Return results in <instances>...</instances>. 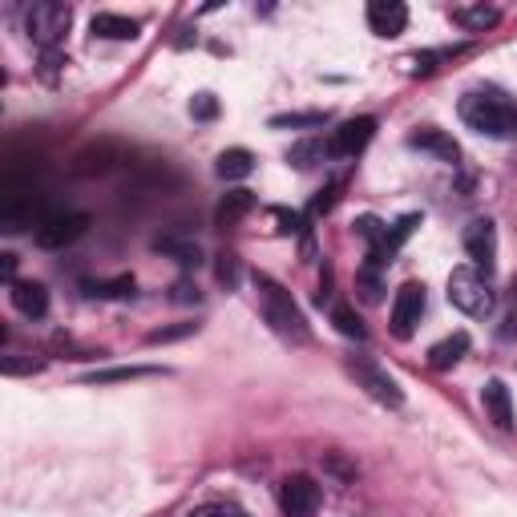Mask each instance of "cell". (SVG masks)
Returning a JSON list of instances; mask_svg holds the SVG:
<instances>
[{
  "label": "cell",
  "mask_w": 517,
  "mask_h": 517,
  "mask_svg": "<svg viewBox=\"0 0 517 517\" xmlns=\"http://www.w3.org/2000/svg\"><path fill=\"white\" fill-rule=\"evenodd\" d=\"M461 122L485 138H497V142H509L517 138V101L493 85L485 89H469L461 97V106H457Z\"/></svg>",
  "instance_id": "cell-1"
},
{
  "label": "cell",
  "mask_w": 517,
  "mask_h": 517,
  "mask_svg": "<svg viewBox=\"0 0 517 517\" xmlns=\"http://www.w3.org/2000/svg\"><path fill=\"white\" fill-rule=\"evenodd\" d=\"M255 291H259V307H263V320L283 336V340H291V344H307V320H303V312H299V303L291 299V291L283 287V283H275L271 275H263V271H255Z\"/></svg>",
  "instance_id": "cell-2"
},
{
  "label": "cell",
  "mask_w": 517,
  "mask_h": 517,
  "mask_svg": "<svg viewBox=\"0 0 517 517\" xmlns=\"http://www.w3.org/2000/svg\"><path fill=\"white\" fill-rule=\"evenodd\" d=\"M449 303L465 316H489L493 312V287L489 275H481L477 267H457L449 275Z\"/></svg>",
  "instance_id": "cell-3"
},
{
  "label": "cell",
  "mask_w": 517,
  "mask_h": 517,
  "mask_svg": "<svg viewBox=\"0 0 517 517\" xmlns=\"http://www.w3.org/2000/svg\"><path fill=\"white\" fill-rule=\"evenodd\" d=\"M69 21H73L69 5H61V0H37V5L29 9V17H25V29H29L33 45L53 49L69 33Z\"/></svg>",
  "instance_id": "cell-4"
},
{
  "label": "cell",
  "mask_w": 517,
  "mask_h": 517,
  "mask_svg": "<svg viewBox=\"0 0 517 517\" xmlns=\"http://www.w3.org/2000/svg\"><path fill=\"white\" fill-rule=\"evenodd\" d=\"M348 376H352L376 404H384V408H400V404H404L400 384H396L372 356H348Z\"/></svg>",
  "instance_id": "cell-5"
},
{
  "label": "cell",
  "mask_w": 517,
  "mask_h": 517,
  "mask_svg": "<svg viewBox=\"0 0 517 517\" xmlns=\"http://www.w3.org/2000/svg\"><path fill=\"white\" fill-rule=\"evenodd\" d=\"M320 501H324V493H320V485L307 477V473L287 477L283 489H279V509H283V517H316Z\"/></svg>",
  "instance_id": "cell-6"
},
{
  "label": "cell",
  "mask_w": 517,
  "mask_h": 517,
  "mask_svg": "<svg viewBox=\"0 0 517 517\" xmlns=\"http://www.w3.org/2000/svg\"><path fill=\"white\" fill-rule=\"evenodd\" d=\"M85 227H89V215H81V211H69V215H45V219L37 223V247H45V251H61V247L77 243V239L85 235Z\"/></svg>",
  "instance_id": "cell-7"
},
{
  "label": "cell",
  "mask_w": 517,
  "mask_h": 517,
  "mask_svg": "<svg viewBox=\"0 0 517 517\" xmlns=\"http://www.w3.org/2000/svg\"><path fill=\"white\" fill-rule=\"evenodd\" d=\"M421 316H425V287L421 283H404L396 291V299H392V336L408 340L412 332H417Z\"/></svg>",
  "instance_id": "cell-8"
},
{
  "label": "cell",
  "mask_w": 517,
  "mask_h": 517,
  "mask_svg": "<svg viewBox=\"0 0 517 517\" xmlns=\"http://www.w3.org/2000/svg\"><path fill=\"white\" fill-rule=\"evenodd\" d=\"M461 243H465V255L473 259V267L481 275H493V267H497V227L489 219H473L465 227Z\"/></svg>",
  "instance_id": "cell-9"
},
{
  "label": "cell",
  "mask_w": 517,
  "mask_h": 517,
  "mask_svg": "<svg viewBox=\"0 0 517 517\" xmlns=\"http://www.w3.org/2000/svg\"><path fill=\"white\" fill-rule=\"evenodd\" d=\"M372 134H376V118H348L336 134H332V154L336 158H356L368 142H372Z\"/></svg>",
  "instance_id": "cell-10"
},
{
  "label": "cell",
  "mask_w": 517,
  "mask_h": 517,
  "mask_svg": "<svg viewBox=\"0 0 517 517\" xmlns=\"http://www.w3.org/2000/svg\"><path fill=\"white\" fill-rule=\"evenodd\" d=\"M368 29L376 37H400L408 29V9L400 0H372L368 5Z\"/></svg>",
  "instance_id": "cell-11"
},
{
  "label": "cell",
  "mask_w": 517,
  "mask_h": 517,
  "mask_svg": "<svg viewBox=\"0 0 517 517\" xmlns=\"http://www.w3.org/2000/svg\"><path fill=\"white\" fill-rule=\"evenodd\" d=\"M408 146H412V150H425V154H433V158H441V162H457V158H461V146H457L445 130H437V126L412 130V134H408Z\"/></svg>",
  "instance_id": "cell-12"
},
{
  "label": "cell",
  "mask_w": 517,
  "mask_h": 517,
  "mask_svg": "<svg viewBox=\"0 0 517 517\" xmlns=\"http://www.w3.org/2000/svg\"><path fill=\"white\" fill-rule=\"evenodd\" d=\"M9 295H13V307H17L21 316H29V320H45V312H49V291H45L41 283L17 279Z\"/></svg>",
  "instance_id": "cell-13"
},
{
  "label": "cell",
  "mask_w": 517,
  "mask_h": 517,
  "mask_svg": "<svg viewBox=\"0 0 517 517\" xmlns=\"http://www.w3.org/2000/svg\"><path fill=\"white\" fill-rule=\"evenodd\" d=\"M481 404H485V412H489V421L497 425V429H513V400H509V388L501 384V380H489L485 388H481Z\"/></svg>",
  "instance_id": "cell-14"
},
{
  "label": "cell",
  "mask_w": 517,
  "mask_h": 517,
  "mask_svg": "<svg viewBox=\"0 0 517 517\" xmlns=\"http://www.w3.org/2000/svg\"><path fill=\"white\" fill-rule=\"evenodd\" d=\"M89 33L93 37H106V41H134L142 33V25L130 21V17H118V13H97L89 21Z\"/></svg>",
  "instance_id": "cell-15"
},
{
  "label": "cell",
  "mask_w": 517,
  "mask_h": 517,
  "mask_svg": "<svg viewBox=\"0 0 517 517\" xmlns=\"http://www.w3.org/2000/svg\"><path fill=\"white\" fill-rule=\"evenodd\" d=\"M251 206H255V194L251 190H227L223 194V202H219V211H215V223L219 227H235V223H243L247 215H251Z\"/></svg>",
  "instance_id": "cell-16"
},
{
  "label": "cell",
  "mask_w": 517,
  "mask_h": 517,
  "mask_svg": "<svg viewBox=\"0 0 517 517\" xmlns=\"http://www.w3.org/2000/svg\"><path fill=\"white\" fill-rule=\"evenodd\" d=\"M469 352V336L465 332H457V336H449V340H441V344H433L429 348V368H437V372H449L453 364H461V356Z\"/></svg>",
  "instance_id": "cell-17"
},
{
  "label": "cell",
  "mask_w": 517,
  "mask_h": 517,
  "mask_svg": "<svg viewBox=\"0 0 517 517\" xmlns=\"http://www.w3.org/2000/svg\"><path fill=\"white\" fill-rule=\"evenodd\" d=\"M251 170H255V154H251V150H223L219 162H215V174H219L223 182H239V178H247Z\"/></svg>",
  "instance_id": "cell-18"
},
{
  "label": "cell",
  "mask_w": 517,
  "mask_h": 517,
  "mask_svg": "<svg viewBox=\"0 0 517 517\" xmlns=\"http://www.w3.org/2000/svg\"><path fill=\"white\" fill-rule=\"evenodd\" d=\"M497 9L493 5H461V9H453V21L461 25V29H469V33H485V29H493L497 25Z\"/></svg>",
  "instance_id": "cell-19"
},
{
  "label": "cell",
  "mask_w": 517,
  "mask_h": 517,
  "mask_svg": "<svg viewBox=\"0 0 517 517\" xmlns=\"http://www.w3.org/2000/svg\"><path fill=\"white\" fill-rule=\"evenodd\" d=\"M332 324H336V332H340V336H348V340H368L364 320L352 312L348 303H336V307H332Z\"/></svg>",
  "instance_id": "cell-20"
},
{
  "label": "cell",
  "mask_w": 517,
  "mask_h": 517,
  "mask_svg": "<svg viewBox=\"0 0 517 517\" xmlns=\"http://www.w3.org/2000/svg\"><path fill=\"white\" fill-rule=\"evenodd\" d=\"M85 295H93V299H126V295H134V275H122V279H110V283H85Z\"/></svg>",
  "instance_id": "cell-21"
},
{
  "label": "cell",
  "mask_w": 517,
  "mask_h": 517,
  "mask_svg": "<svg viewBox=\"0 0 517 517\" xmlns=\"http://www.w3.org/2000/svg\"><path fill=\"white\" fill-rule=\"evenodd\" d=\"M154 247H158V251H166V255H174L182 267H198V263H202V251H198V243H182V239H158Z\"/></svg>",
  "instance_id": "cell-22"
},
{
  "label": "cell",
  "mask_w": 517,
  "mask_h": 517,
  "mask_svg": "<svg viewBox=\"0 0 517 517\" xmlns=\"http://www.w3.org/2000/svg\"><path fill=\"white\" fill-rule=\"evenodd\" d=\"M215 279H219L227 291H235V287L243 283V263H239V255H235V251H223V255H219V263H215Z\"/></svg>",
  "instance_id": "cell-23"
},
{
  "label": "cell",
  "mask_w": 517,
  "mask_h": 517,
  "mask_svg": "<svg viewBox=\"0 0 517 517\" xmlns=\"http://www.w3.org/2000/svg\"><path fill=\"white\" fill-rule=\"evenodd\" d=\"M142 376H162L158 368H110V372H89V384H114V380H142Z\"/></svg>",
  "instance_id": "cell-24"
},
{
  "label": "cell",
  "mask_w": 517,
  "mask_h": 517,
  "mask_svg": "<svg viewBox=\"0 0 517 517\" xmlns=\"http://www.w3.org/2000/svg\"><path fill=\"white\" fill-rule=\"evenodd\" d=\"M332 154V146H324V142H299V146H291V162L295 166H316V162H324Z\"/></svg>",
  "instance_id": "cell-25"
},
{
  "label": "cell",
  "mask_w": 517,
  "mask_h": 517,
  "mask_svg": "<svg viewBox=\"0 0 517 517\" xmlns=\"http://www.w3.org/2000/svg\"><path fill=\"white\" fill-rule=\"evenodd\" d=\"M356 291H360L368 303H376V299H380V271L360 267V275H356Z\"/></svg>",
  "instance_id": "cell-26"
},
{
  "label": "cell",
  "mask_w": 517,
  "mask_h": 517,
  "mask_svg": "<svg viewBox=\"0 0 517 517\" xmlns=\"http://www.w3.org/2000/svg\"><path fill=\"white\" fill-rule=\"evenodd\" d=\"M287 126H324V114H275L271 130H287Z\"/></svg>",
  "instance_id": "cell-27"
},
{
  "label": "cell",
  "mask_w": 517,
  "mask_h": 517,
  "mask_svg": "<svg viewBox=\"0 0 517 517\" xmlns=\"http://www.w3.org/2000/svg\"><path fill=\"white\" fill-rule=\"evenodd\" d=\"M190 517H247L239 505H231V501H211V505H198Z\"/></svg>",
  "instance_id": "cell-28"
},
{
  "label": "cell",
  "mask_w": 517,
  "mask_h": 517,
  "mask_svg": "<svg viewBox=\"0 0 517 517\" xmlns=\"http://www.w3.org/2000/svg\"><path fill=\"white\" fill-rule=\"evenodd\" d=\"M190 114H194L198 122H211V118L219 114V101H215L211 93H198V97L190 101Z\"/></svg>",
  "instance_id": "cell-29"
},
{
  "label": "cell",
  "mask_w": 517,
  "mask_h": 517,
  "mask_svg": "<svg viewBox=\"0 0 517 517\" xmlns=\"http://www.w3.org/2000/svg\"><path fill=\"white\" fill-rule=\"evenodd\" d=\"M336 194H340V182H332V186H324L320 190V198L312 202V219H320V215H328L332 206H336Z\"/></svg>",
  "instance_id": "cell-30"
},
{
  "label": "cell",
  "mask_w": 517,
  "mask_h": 517,
  "mask_svg": "<svg viewBox=\"0 0 517 517\" xmlns=\"http://www.w3.org/2000/svg\"><path fill=\"white\" fill-rule=\"evenodd\" d=\"M194 332V324H182V328H162V332H150L146 336V344H166V340H182V336H190Z\"/></svg>",
  "instance_id": "cell-31"
},
{
  "label": "cell",
  "mask_w": 517,
  "mask_h": 517,
  "mask_svg": "<svg viewBox=\"0 0 517 517\" xmlns=\"http://www.w3.org/2000/svg\"><path fill=\"white\" fill-rule=\"evenodd\" d=\"M275 223H279V235H295L303 219H299L295 211H275Z\"/></svg>",
  "instance_id": "cell-32"
},
{
  "label": "cell",
  "mask_w": 517,
  "mask_h": 517,
  "mask_svg": "<svg viewBox=\"0 0 517 517\" xmlns=\"http://www.w3.org/2000/svg\"><path fill=\"white\" fill-rule=\"evenodd\" d=\"M174 299H178V303H198V287H190V283H174Z\"/></svg>",
  "instance_id": "cell-33"
},
{
  "label": "cell",
  "mask_w": 517,
  "mask_h": 517,
  "mask_svg": "<svg viewBox=\"0 0 517 517\" xmlns=\"http://www.w3.org/2000/svg\"><path fill=\"white\" fill-rule=\"evenodd\" d=\"M0 259H5V263H0V271H5V279H9V287L17 283L13 279V271H17V255H0Z\"/></svg>",
  "instance_id": "cell-34"
}]
</instances>
